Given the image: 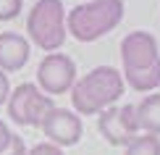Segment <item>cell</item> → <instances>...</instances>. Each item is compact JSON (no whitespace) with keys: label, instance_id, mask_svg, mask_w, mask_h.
I'll return each mask as SVG.
<instances>
[{"label":"cell","instance_id":"cell-1","mask_svg":"<svg viewBox=\"0 0 160 155\" xmlns=\"http://www.w3.org/2000/svg\"><path fill=\"white\" fill-rule=\"evenodd\" d=\"M123 82L134 92H155L160 87V48L150 32H129L121 39Z\"/></svg>","mask_w":160,"mask_h":155},{"label":"cell","instance_id":"cell-2","mask_svg":"<svg viewBox=\"0 0 160 155\" xmlns=\"http://www.w3.org/2000/svg\"><path fill=\"white\" fill-rule=\"evenodd\" d=\"M126 90L123 74L116 66H97L76 79L71 87V105L76 116H100L113 108Z\"/></svg>","mask_w":160,"mask_h":155},{"label":"cell","instance_id":"cell-3","mask_svg":"<svg viewBox=\"0 0 160 155\" xmlns=\"http://www.w3.org/2000/svg\"><path fill=\"white\" fill-rule=\"evenodd\" d=\"M123 0H89L66 13V29L76 42H95L123 21Z\"/></svg>","mask_w":160,"mask_h":155},{"label":"cell","instance_id":"cell-4","mask_svg":"<svg viewBox=\"0 0 160 155\" xmlns=\"http://www.w3.org/2000/svg\"><path fill=\"white\" fill-rule=\"evenodd\" d=\"M29 39L45 53H55L66 42V8L61 0H37L26 16Z\"/></svg>","mask_w":160,"mask_h":155},{"label":"cell","instance_id":"cell-5","mask_svg":"<svg viewBox=\"0 0 160 155\" xmlns=\"http://www.w3.org/2000/svg\"><path fill=\"white\" fill-rule=\"evenodd\" d=\"M55 108L50 95H45L34 82H24L8 95V116L18 126H42V121Z\"/></svg>","mask_w":160,"mask_h":155},{"label":"cell","instance_id":"cell-6","mask_svg":"<svg viewBox=\"0 0 160 155\" xmlns=\"http://www.w3.org/2000/svg\"><path fill=\"white\" fill-rule=\"evenodd\" d=\"M97 132L113 147H126L134 137H139V124H137V105H113L97 116Z\"/></svg>","mask_w":160,"mask_h":155},{"label":"cell","instance_id":"cell-7","mask_svg":"<svg viewBox=\"0 0 160 155\" xmlns=\"http://www.w3.org/2000/svg\"><path fill=\"white\" fill-rule=\"evenodd\" d=\"M76 79V63L63 53H48L37 66V87L50 97L71 92Z\"/></svg>","mask_w":160,"mask_h":155},{"label":"cell","instance_id":"cell-8","mask_svg":"<svg viewBox=\"0 0 160 155\" xmlns=\"http://www.w3.org/2000/svg\"><path fill=\"white\" fill-rule=\"evenodd\" d=\"M39 129L45 132L48 142L58 145V147H74V145H79V139H82V134H84V124H82V118H79L74 111L55 105L50 111V116L42 121Z\"/></svg>","mask_w":160,"mask_h":155},{"label":"cell","instance_id":"cell-9","mask_svg":"<svg viewBox=\"0 0 160 155\" xmlns=\"http://www.w3.org/2000/svg\"><path fill=\"white\" fill-rule=\"evenodd\" d=\"M32 42L18 32H0V71L11 74L26 66Z\"/></svg>","mask_w":160,"mask_h":155},{"label":"cell","instance_id":"cell-10","mask_svg":"<svg viewBox=\"0 0 160 155\" xmlns=\"http://www.w3.org/2000/svg\"><path fill=\"white\" fill-rule=\"evenodd\" d=\"M137 124L142 134L160 137V92H150L137 103Z\"/></svg>","mask_w":160,"mask_h":155},{"label":"cell","instance_id":"cell-11","mask_svg":"<svg viewBox=\"0 0 160 155\" xmlns=\"http://www.w3.org/2000/svg\"><path fill=\"white\" fill-rule=\"evenodd\" d=\"M123 155H160V137L155 134H139L126 145Z\"/></svg>","mask_w":160,"mask_h":155},{"label":"cell","instance_id":"cell-12","mask_svg":"<svg viewBox=\"0 0 160 155\" xmlns=\"http://www.w3.org/2000/svg\"><path fill=\"white\" fill-rule=\"evenodd\" d=\"M24 0H0V21H11L21 13Z\"/></svg>","mask_w":160,"mask_h":155},{"label":"cell","instance_id":"cell-13","mask_svg":"<svg viewBox=\"0 0 160 155\" xmlns=\"http://www.w3.org/2000/svg\"><path fill=\"white\" fill-rule=\"evenodd\" d=\"M26 155H63V147H58L52 142H39V145L32 147Z\"/></svg>","mask_w":160,"mask_h":155},{"label":"cell","instance_id":"cell-14","mask_svg":"<svg viewBox=\"0 0 160 155\" xmlns=\"http://www.w3.org/2000/svg\"><path fill=\"white\" fill-rule=\"evenodd\" d=\"M29 150H26V145H24V139L18 137V134H13L11 137V142H8V147H5L0 155H26Z\"/></svg>","mask_w":160,"mask_h":155},{"label":"cell","instance_id":"cell-15","mask_svg":"<svg viewBox=\"0 0 160 155\" xmlns=\"http://www.w3.org/2000/svg\"><path fill=\"white\" fill-rule=\"evenodd\" d=\"M8 95H11V82H8V74L0 71V105L8 103Z\"/></svg>","mask_w":160,"mask_h":155},{"label":"cell","instance_id":"cell-16","mask_svg":"<svg viewBox=\"0 0 160 155\" xmlns=\"http://www.w3.org/2000/svg\"><path fill=\"white\" fill-rule=\"evenodd\" d=\"M11 137H13V132H11V126L5 124L3 118H0V152L8 147V142H11Z\"/></svg>","mask_w":160,"mask_h":155}]
</instances>
